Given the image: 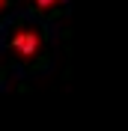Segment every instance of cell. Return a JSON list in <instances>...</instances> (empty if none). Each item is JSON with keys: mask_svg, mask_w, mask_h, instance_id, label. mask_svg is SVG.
<instances>
[{"mask_svg": "<svg viewBox=\"0 0 128 131\" xmlns=\"http://www.w3.org/2000/svg\"><path fill=\"white\" fill-rule=\"evenodd\" d=\"M45 48V39H42V33L36 30L33 24H15L12 33H9V51H12V57H18L21 63H30L36 60Z\"/></svg>", "mask_w": 128, "mask_h": 131, "instance_id": "obj_1", "label": "cell"}, {"mask_svg": "<svg viewBox=\"0 0 128 131\" xmlns=\"http://www.w3.org/2000/svg\"><path fill=\"white\" fill-rule=\"evenodd\" d=\"M30 6L36 12H57L60 6H66V0H30Z\"/></svg>", "mask_w": 128, "mask_h": 131, "instance_id": "obj_2", "label": "cell"}, {"mask_svg": "<svg viewBox=\"0 0 128 131\" xmlns=\"http://www.w3.org/2000/svg\"><path fill=\"white\" fill-rule=\"evenodd\" d=\"M9 6V0H0V9H6Z\"/></svg>", "mask_w": 128, "mask_h": 131, "instance_id": "obj_3", "label": "cell"}]
</instances>
